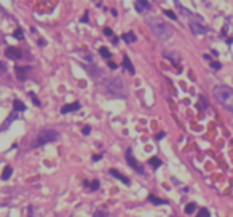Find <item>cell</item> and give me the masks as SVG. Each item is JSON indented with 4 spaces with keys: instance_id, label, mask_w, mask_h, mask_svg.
<instances>
[{
    "instance_id": "cell-6",
    "label": "cell",
    "mask_w": 233,
    "mask_h": 217,
    "mask_svg": "<svg viewBox=\"0 0 233 217\" xmlns=\"http://www.w3.org/2000/svg\"><path fill=\"white\" fill-rule=\"evenodd\" d=\"M5 56L8 59H21V56H23V51L19 50L16 46H8L5 50Z\"/></svg>"
},
{
    "instance_id": "cell-11",
    "label": "cell",
    "mask_w": 233,
    "mask_h": 217,
    "mask_svg": "<svg viewBox=\"0 0 233 217\" xmlns=\"http://www.w3.org/2000/svg\"><path fill=\"white\" fill-rule=\"evenodd\" d=\"M110 174H112V176H114V177L120 179V180L123 182V184H129V179H128V177H125L123 174H120L118 171H115V169H110Z\"/></svg>"
},
{
    "instance_id": "cell-15",
    "label": "cell",
    "mask_w": 233,
    "mask_h": 217,
    "mask_svg": "<svg viewBox=\"0 0 233 217\" xmlns=\"http://www.w3.org/2000/svg\"><path fill=\"white\" fill-rule=\"evenodd\" d=\"M11 172H13L11 166H5L3 174H2V179H3V180H8V179H10V176H11Z\"/></svg>"
},
{
    "instance_id": "cell-7",
    "label": "cell",
    "mask_w": 233,
    "mask_h": 217,
    "mask_svg": "<svg viewBox=\"0 0 233 217\" xmlns=\"http://www.w3.org/2000/svg\"><path fill=\"white\" fill-rule=\"evenodd\" d=\"M126 158H128V163L131 165V168H133V169H136V171H139V172H142V168H140V166L136 163V160H134V157H133V152H131V150H128V152H126Z\"/></svg>"
},
{
    "instance_id": "cell-27",
    "label": "cell",
    "mask_w": 233,
    "mask_h": 217,
    "mask_svg": "<svg viewBox=\"0 0 233 217\" xmlns=\"http://www.w3.org/2000/svg\"><path fill=\"white\" fill-rule=\"evenodd\" d=\"M82 132H83V134H85V136H88V134H89V132H91V128H89V126H85V128L82 129Z\"/></svg>"
},
{
    "instance_id": "cell-10",
    "label": "cell",
    "mask_w": 233,
    "mask_h": 217,
    "mask_svg": "<svg viewBox=\"0 0 233 217\" xmlns=\"http://www.w3.org/2000/svg\"><path fill=\"white\" fill-rule=\"evenodd\" d=\"M134 6H136V10L139 11V13H144V11H147V10H149V3H147V2H140V0H137V2L136 3H134Z\"/></svg>"
},
{
    "instance_id": "cell-12",
    "label": "cell",
    "mask_w": 233,
    "mask_h": 217,
    "mask_svg": "<svg viewBox=\"0 0 233 217\" xmlns=\"http://www.w3.org/2000/svg\"><path fill=\"white\" fill-rule=\"evenodd\" d=\"M123 67L126 69V71H129V74L131 75H134V67H133V64H131V61H129V58H123Z\"/></svg>"
},
{
    "instance_id": "cell-28",
    "label": "cell",
    "mask_w": 233,
    "mask_h": 217,
    "mask_svg": "<svg viewBox=\"0 0 233 217\" xmlns=\"http://www.w3.org/2000/svg\"><path fill=\"white\" fill-rule=\"evenodd\" d=\"M104 34H105L107 37H112V35H114V32H112V31L109 29V27H105V29H104Z\"/></svg>"
},
{
    "instance_id": "cell-26",
    "label": "cell",
    "mask_w": 233,
    "mask_h": 217,
    "mask_svg": "<svg viewBox=\"0 0 233 217\" xmlns=\"http://www.w3.org/2000/svg\"><path fill=\"white\" fill-rule=\"evenodd\" d=\"M31 97H32V102L35 104V106H40V101L37 99V97H35V94H34V93H31Z\"/></svg>"
},
{
    "instance_id": "cell-19",
    "label": "cell",
    "mask_w": 233,
    "mask_h": 217,
    "mask_svg": "<svg viewBox=\"0 0 233 217\" xmlns=\"http://www.w3.org/2000/svg\"><path fill=\"white\" fill-rule=\"evenodd\" d=\"M196 217H211V214H209L208 209H200L198 214H196Z\"/></svg>"
},
{
    "instance_id": "cell-8",
    "label": "cell",
    "mask_w": 233,
    "mask_h": 217,
    "mask_svg": "<svg viewBox=\"0 0 233 217\" xmlns=\"http://www.w3.org/2000/svg\"><path fill=\"white\" fill-rule=\"evenodd\" d=\"M80 109V104L78 102H72V104H67V106H64L61 109L62 114H70V112H74V110H78Z\"/></svg>"
},
{
    "instance_id": "cell-1",
    "label": "cell",
    "mask_w": 233,
    "mask_h": 217,
    "mask_svg": "<svg viewBox=\"0 0 233 217\" xmlns=\"http://www.w3.org/2000/svg\"><path fill=\"white\" fill-rule=\"evenodd\" d=\"M104 91L112 97H118V99H125L126 97V86L120 77L105 78L104 80Z\"/></svg>"
},
{
    "instance_id": "cell-16",
    "label": "cell",
    "mask_w": 233,
    "mask_h": 217,
    "mask_svg": "<svg viewBox=\"0 0 233 217\" xmlns=\"http://www.w3.org/2000/svg\"><path fill=\"white\" fill-rule=\"evenodd\" d=\"M149 200H150V203H153V204H168L166 200H160V198H157V197H153V195H150Z\"/></svg>"
},
{
    "instance_id": "cell-17",
    "label": "cell",
    "mask_w": 233,
    "mask_h": 217,
    "mask_svg": "<svg viewBox=\"0 0 233 217\" xmlns=\"http://www.w3.org/2000/svg\"><path fill=\"white\" fill-rule=\"evenodd\" d=\"M149 163H150V166H153L155 169H157V168H160V166H161V160H160V158H157V157H153V158H150V160H149Z\"/></svg>"
},
{
    "instance_id": "cell-25",
    "label": "cell",
    "mask_w": 233,
    "mask_h": 217,
    "mask_svg": "<svg viewBox=\"0 0 233 217\" xmlns=\"http://www.w3.org/2000/svg\"><path fill=\"white\" fill-rule=\"evenodd\" d=\"M99 188V180H93V184H91V190H97Z\"/></svg>"
},
{
    "instance_id": "cell-22",
    "label": "cell",
    "mask_w": 233,
    "mask_h": 217,
    "mask_svg": "<svg viewBox=\"0 0 233 217\" xmlns=\"http://www.w3.org/2000/svg\"><path fill=\"white\" fill-rule=\"evenodd\" d=\"M13 35H15L18 40H23L24 37H23V32H21V29H16L15 32H13Z\"/></svg>"
},
{
    "instance_id": "cell-20",
    "label": "cell",
    "mask_w": 233,
    "mask_h": 217,
    "mask_svg": "<svg viewBox=\"0 0 233 217\" xmlns=\"http://www.w3.org/2000/svg\"><path fill=\"white\" fill-rule=\"evenodd\" d=\"M99 53L104 56V58H107V59H110V51L107 50V48H101L99 50Z\"/></svg>"
},
{
    "instance_id": "cell-21",
    "label": "cell",
    "mask_w": 233,
    "mask_h": 217,
    "mask_svg": "<svg viewBox=\"0 0 233 217\" xmlns=\"http://www.w3.org/2000/svg\"><path fill=\"white\" fill-rule=\"evenodd\" d=\"M165 15H166L168 18H171V19H177V16H176V13H174V11H171V10H165Z\"/></svg>"
},
{
    "instance_id": "cell-18",
    "label": "cell",
    "mask_w": 233,
    "mask_h": 217,
    "mask_svg": "<svg viewBox=\"0 0 233 217\" xmlns=\"http://www.w3.org/2000/svg\"><path fill=\"white\" fill-rule=\"evenodd\" d=\"M196 211V204H195V203H188V204L185 206V212L187 214H193Z\"/></svg>"
},
{
    "instance_id": "cell-5",
    "label": "cell",
    "mask_w": 233,
    "mask_h": 217,
    "mask_svg": "<svg viewBox=\"0 0 233 217\" xmlns=\"http://www.w3.org/2000/svg\"><path fill=\"white\" fill-rule=\"evenodd\" d=\"M188 27H190V31H192L195 35H206V34L209 32L208 27H204L201 23H198V21H192V23L188 24Z\"/></svg>"
},
{
    "instance_id": "cell-30",
    "label": "cell",
    "mask_w": 233,
    "mask_h": 217,
    "mask_svg": "<svg viewBox=\"0 0 233 217\" xmlns=\"http://www.w3.org/2000/svg\"><path fill=\"white\" fill-rule=\"evenodd\" d=\"M109 67L110 69H117V64H115V62H112V61H109Z\"/></svg>"
},
{
    "instance_id": "cell-3",
    "label": "cell",
    "mask_w": 233,
    "mask_h": 217,
    "mask_svg": "<svg viewBox=\"0 0 233 217\" xmlns=\"http://www.w3.org/2000/svg\"><path fill=\"white\" fill-rule=\"evenodd\" d=\"M149 27L150 31L155 34V37H157L158 40L161 42H166L173 37V27L169 26L168 23H165V21H160V19H150L149 21Z\"/></svg>"
},
{
    "instance_id": "cell-29",
    "label": "cell",
    "mask_w": 233,
    "mask_h": 217,
    "mask_svg": "<svg viewBox=\"0 0 233 217\" xmlns=\"http://www.w3.org/2000/svg\"><path fill=\"white\" fill-rule=\"evenodd\" d=\"M5 71H6V66L3 62H0V74H5Z\"/></svg>"
},
{
    "instance_id": "cell-14",
    "label": "cell",
    "mask_w": 233,
    "mask_h": 217,
    "mask_svg": "<svg viewBox=\"0 0 233 217\" xmlns=\"http://www.w3.org/2000/svg\"><path fill=\"white\" fill-rule=\"evenodd\" d=\"M123 40L126 42V43H134L137 38H136V35H134L133 32H126V34H123Z\"/></svg>"
},
{
    "instance_id": "cell-32",
    "label": "cell",
    "mask_w": 233,
    "mask_h": 217,
    "mask_svg": "<svg viewBox=\"0 0 233 217\" xmlns=\"http://www.w3.org/2000/svg\"><path fill=\"white\" fill-rule=\"evenodd\" d=\"M165 137V132H160V134L157 136V139H163Z\"/></svg>"
},
{
    "instance_id": "cell-9",
    "label": "cell",
    "mask_w": 233,
    "mask_h": 217,
    "mask_svg": "<svg viewBox=\"0 0 233 217\" xmlns=\"http://www.w3.org/2000/svg\"><path fill=\"white\" fill-rule=\"evenodd\" d=\"M15 72H16V77L19 80H24L27 77V72H29V69L27 67H15Z\"/></svg>"
},
{
    "instance_id": "cell-4",
    "label": "cell",
    "mask_w": 233,
    "mask_h": 217,
    "mask_svg": "<svg viewBox=\"0 0 233 217\" xmlns=\"http://www.w3.org/2000/svg\"><path fill=\"white\" fill-rule=\"evenodd\" d=\"M58 131H54V129H42L38 132V136H37V141H35V145H45L48 142H54V141H58Z\"/></svg>"
},
{
    "instance_id": "cell-24",
    "label": "cell",
    "mask_w": 233,
    "mask_h": 217,
    "mask_svg": "<svg viewBox=\"0 0 233 217\" xmlns=\"http://www.w3.org/2000/svg\"><path fill=\"white\" fill-rule=\"evenodd\" d=\"M211 67H213V69H216V71H219V69L222 67V64H220V62H216V61H213V62H211Z\"/></svg>"
},
{
    "instance_id": "cell-13",
    "label": "cell",
    "mask_w": 233,
    "mask_h": 217,
    "mask_svg": "<svg viewBox=\"0 0 233 217\" xmlns=\"http://www.w3.org/2000/svg\"><path fill=\"white\" fill-rule=\"evenodd\" d=\"M13 109L18 110V112H24V110H26V106H24V102H23V101L15 99V101H13Z\"/></svg>"
},
{
    "instance_id": "cell-31",
    "label": "cell",
    "mask_w": 233,
    "mask_h": 217,
    "mask_svg": "<svg viewBox=\"0 0 233 217\" xmlns=\"http://www.w3.org/2000/svg\"><path fill=\"white\" fill-rule=\"evenodd\" d=\"M101 158H102V155H94V157H93L94 161H97V160H101Z\"/></svg>"
},
{
    "instance_id": "cell-23",
    "label": "cell",
    "mask_w": 233,
    "mask_h": 217,
    "mask_svg": "<svg viewBox=\"0 0 233 217\" xmlns=\"http://www.w3.org/2000/svg\"><path fill=\"white\" fill-rule=\"evenodd\" d=\"M93 217H109V214L105 212V211H97V212H94Z\"/></svg>"
},
{
    "instance_id": "cell-2",
    "label": "cell",
    "mask_w": 233,
    "mask_h": 217,
    "mask_svg": "<svg viewBox=\"0 0 233 217\" xmlns=\"http://www.w3.org/2000/svg\"><path fill=\"white\" fill-rule=\"evenodd\" d=\"M213 94L219 104H222L225 109L233 112V89L227 85H217L213 89Z\"/></svg>"
}]
</instances>
